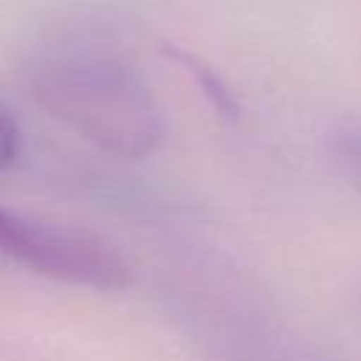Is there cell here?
<instances>
[{
  "label": "cell",
  "instance_id": "cell-1",
  "mask_svg": "<svg viewBox=\"0 0 361 361\" xmlns=\"http://www.w3.org/2000/svg\"><path fill=\"white\" fill-rule=\"evenodd\" d=\"M34 104L93 149L135 161L152 155L166 133L164 110L141 68L104 39H59L28 65Z\"/></svg>",
  "mask_w": 361,
  "mask_h": 361
},
{
  "label": "cell",
  "instance_id": "cell-2",
  "mask_svg": "<svg viewBox=\"0 0 361 361\" xmlns=\"http://www.w3.org/2000/svg\"><path fill=\"white\" fill-rule=\"evenodd\" d=\"M0 257L48 279L118 290L130 285L127 259L104 240L0 206Z\"/></svg>",
  "mask_w": 361,
  "mask_h": 361
},
{
  "label": "cell",
  "instance_id": "cell-3",
  "mask_svg": "<svg viewBox=\"0 0 361 361\" xmlns=\"http://www.w3.org/2000/svg\"><path fill=\"white\" fill-rule=\"evenodd\" d=\"M20 127L14 121V116L0 104V172L14 166L17 158H20Z\"/></svg>",
  "mask_w": 361,
  "mask_h": 361
}]
</instances>
